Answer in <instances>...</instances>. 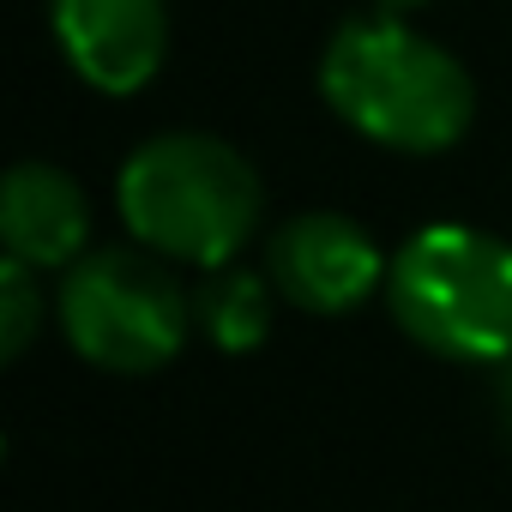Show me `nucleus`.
I'll return each instance as SVG.
<instances>
[{
    "instance_id": "obj_1",
    "label": "nucleus",
    "mask_w": 512,
    "mask_h": 512,
    "mask_svg": "<svg viewBox=\"0 0 512 512\" xmlns=\"http://www.w3.org/2000/svg\"><path fill=\"white\" fill-rule=\"evenodd\" d=\"M326 109L380 151L440 157L476 127L470 67L404 13H356L320 49Z\"/></svg>"
},
{
    "instance_id": "obj_2",
    "label": "nucleus",
    "mask_w": 512,
    "mask_h": 512,
    "mask_svg": "<svg viewBox=\"0 0 512 512\" xmlns=\"http://www.w3.org/2000/svg\"><path fill=\"white\" fill-rule=\"evenodd\" d=\"M115 211L139 247L169 266H229L260 229L266 187L229 139L217 133H157L133 145L115 175Z\"/></svg>"
},
{
    "instance_id": "obj_3",
    "label": "nucleus",
    "mask_w": 512,
    "mask_h": 512,
    "mask_svg": "<svg viewBox=\"0 0 512 512\" xmlns=\"http://www.w3.org/2000/svg\"><path fill=\"white\" fill-rule=\"evenodd\" d=\"M386 308L440 362H512V241L476 223H422L392 253Z\"/></svg>"
},
{
    "instance_id": "obj_4",
    "label": "nucleus",
    "mask_w": 512,
    "mask_h": 512,
    "mask_svg": "<svg viewBox=\"0 0 512 512\" xmlns=\"http://www.w3.org/2000/svg\"><path fill=\"white\" fill-rule=\"evenodd\" d=\"M61 338L79 362L103 374H157L181 356L193 320V296L181 290L175 266L151 247H91L61 272L55 296Z\"/></svg>"
},
{
    "instance_id": "obj_5",
    "label": "nucleus",
    "mask_w": 512,
    "mask_h": 512,
    "mask_svg": "<svg viewBox=\"0 0 512 512\" xmlns=\"http://www.w3.org/2000/svg\"><path fill=\"white\" fill-rule=\"evenodd\" d=\"M266 272L290 308L338 320V314L368 308L386 290L392 260L368 223H356L344 211H302L284 229H272Z\"/></svg>"
},
{
    "instance_id": "obj_6",
    "label": "nucleus",
    "mask_w": 512,
    "mask_h": 512,
    "mask_svg": "<svg viewBox=\"0 0 512 512\" xmlns=\"http://www.w3.org/2000/svg\"><path fill=\"white\" fill-rule=\"evenodd\" d=\"M49 25L67 67L103 97L145 91L169 61L163 0H49Z\"/></svg>"
},
{
    "instance_id": "obj_7",
    "label": "nucleus",
    "mask_w": 512,
    "mask_h": 512,
    "mask_svg": "<svg viewBox=\"0 0 512 512\" xmlns=\"http://www.w3.org/2000/svg\"><path fill=\"white\" fill-rule=\"evenodd\" d=\"M0 241L37 272H67L91 253V199L61 163H13L0 187Z\"/></svg>"
},
{
    "instance_id": "obj_8",
    "label": "nucleus",
    "mask_w": 512,
    "mask_h": 512,
    "mask_svg": "<svg viewBox=\"0 0 512 512\" xmlns=\"http://www.w3.org/2000/svg\"><path fill=\"white\" fill-rule=\"evenodd\" d=\"M278 302L284 296H278L272 272H253V266L229 260V266H211L205 284L193 290V320H199L211 350L253 356L272 338V326H278Z\"/></svg>"
},
{
    "instance_id": "obj_9",
    "label": "nucleus",
    "mask_w": 512,
    "mask_h": 512,
    "mask_svg": "<svg viewBox=\"0 0 512 512\" xmlns=\"http://www.w3.org/2000/svg\"><path fill=\"white\" fill-rule=\"evenodd\" d=\"M37 278H43V272L25 266V260H13V253L0 260V356H7V362H19V356L37 344V326H43V314H49Z\"/></svg>"
},
{
    "instance_id": "obj_10",
    "label": "nucleus",
    "mask_w": 512,
    "mask_h": 512,
    "mask_svg": "<svg viewBox=\"0 0 512 512\" xmlns=\"http://www.w3.org/2000/svg\"><path fill=\"white\" fill-rule=\"evenodd\" d=\"M500 434L512 446V362H506V386H500Z\"/></svg>"
},
{
    "instance_id": "obj_11",
    "label": "nucleus",
    "mask_w": 512,
    "mask_h": 512,
    "mask_svg": "<svg viewBox=\"0 0 512 512\" xmlns=\"http://www.w3.org/2000/svg\"><path fill=\"white\" fill-rule=\"evenodd\" d=\"M374 7H380V13H404V19H410V13L434 7V0H374Z\"/></svg>"
}]
</instances>
